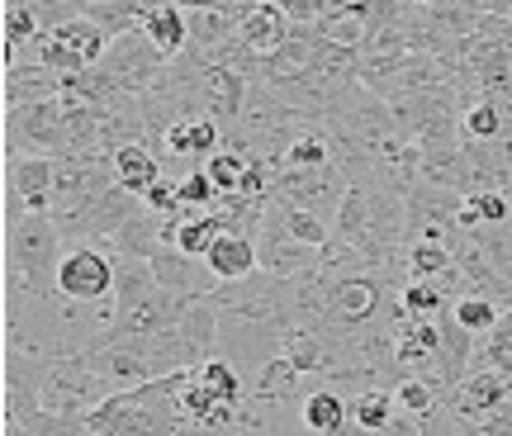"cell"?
I'll return each mask as SVG.
<instances>
[{"label": "cell", "mask_w": 512, "mask_h": 436, "mask_svg": "<svg viewBox=\"0 0 512 436\" xmlns=\"http://www.w3.org/2000/svg\"><path fill=\"white\" fill-rule=\"evenodd\" d=\"M204 261L214 266V275H219V280H247V275L261 271V247H256V233L223 228L219 242L204 252Z\"/></svg>", "instance_id": "7c38bea8"}, {"label": "cell", "mask_w": 512, "mask_h": 436, "mask_svg": "<svg viewBox=\"0 0 512 436\" xmlns=\"http://www.w3.org/2000/svg\"><path fill=\"white\" fill-rule=\"evenodd\" d=\"M508 15H512V10H508Z\"/></svg>", "instance_id": "484cf974"}, {"label": "cell", "mask_w": 512, "mask_h": 436, "mask_svg": "<svg viewBox=\"0 0 512 436\" xmlns=\"http://www.w3.org/2000/svg\"><path fill=\"white\" fill-rule=\"evenodd\" d=\"M479 342H484V346H479L475 361L479 365H494V370H503V375L512 380V304L503 309V318L494 323V332H489V337H479Z\"/></svg>", "instance_id": "603a6c76"}, {"label": "cell", "mask_w": 512, "mask_h": 436, "mask_svg": "<svg viewBox=\"0 0 512 436\" xmlns=\"http://www.w3.org/2000/svg\"><path fill=\"white\" fill-rule=\"evenodd\" d=\"M19 152H38V157L72 152V143H67V114H62V95H53V100H34V105H10V109H5V157H19Z\"/></svg>", "instance_id": "277c9868"}, {"label": "cell", "mask_w": 512, "mask_h": 436, "mask_svg": "<svg viewBox=\"0 0 512 436\" xmlns=\"http://www.w3.org/2000/svg\"><path fill=\"white\" fill-rule=\"evenodd\" d=\"M100 67H105L128 95H147L152 86H157L166 57L157 53V43H152L143 29H128V34L110 38V48H105V57H100Z\"/></svg>", "instance_id": "8992f818"}, {"label": "cell", "mask_w": 512, "mask_h": 436, "mask_svg": "<svg viewBox=\"0 0 512 436\" xmlns=\"http://www.w3.org/2000/svg\"><path fill=\"white\" fill-rule=\"evenodd\" d=\"M62 86H67V76L57 72V67L38 62V57H19V62L5 67V109L53 100V95H62Z\"/></svg>", "instance_id": "30bf717a"}, {"label": "cell", "mask_w": 512, "mask_h": 436, "mask_svg": "<svg viewBox=\"0 0 512 436\" xmlns=\"http://www.w3.org/2000/svg\"><path fill=\"white\" fill-rule=\"evenodd\" d=\"M394 413H399V403H394L389 384H370L361 394H351V427H361V432H384Z\"/></svg>", "instance_id": "ac0fdd59"}, {"label": "cell", "mask_w": 512, "mask_h": 436, "mask_svg": "<svg viewBox=\"0 0 512 436\" xmlns=\"http://www.w3.org/2000/svg\"><path fill=\"white\" fill-rule=\"evenodd\" d=\"M238 19L233 10H190V53H200L204 62H214V57L238 38Z\"/></svg>", "instance_id": "5bb4252c"}, {"label": "cell", "mask_w": 512, "mask_h": 436, "mask_svg": "<svg viewBox=\"0 0 512 436\" xmlns=\"http://www.w3.org/2000/svg\"><path fill=\"white\" fill-rule=\"evenodd\" d=\"M418 5H451V0H418Z\"/></svg>", "instance_id": "cb8c5ba5"}, {"label": "cell", "mask_w": 512, "mask_h": 436, "mask_svg": "<svg viewBox=\"0 0 512 436\" xmlns=\"http://www.w3.org/2000/svg\"><path fill=\"white\" fill-rule=\"evenodd\" d=\"M460 128H465V138H479V143H494L498 133L508 128V114H503V105H498V100H489V95H479V100H470V105L460 109Z\"/></svg>", "instance_id": "ffe728a7"}, {"label": "cell", "mask_w": 512, "mask_h": 436, "mask_svg": "<svg viewBox=\"0 0 512 436\" xmlns=\"http://www.w3.org/2000/svg\"><path fill=\"white\" fill-rule=\"evenodd\" d=\"M503 309H508V304H498L494 294H479V290H460L456 294V318L470 327L475 337H489L494 323L503 318Z\"/></svg>", "instance_id": "44dd1931"}, {"label": "cell", "mask_w": 512, "mask_h": 436, "mask_svg": "<svg viewBox=\"0 0 512 436\" xmlns=\"http://www.w3.org/2000/svg\"><path fill=\"white\" fill-rule=\"evenodd\" d=\"M280 5H285V0H280Z\"/></svg>", "instance_id": "d4e9b609"}, {"label": "cell", "mask_w": 512, "mask_h": 436, "mask_svg": "<svg viewBox=\"0 0 512 436\" xmlns=\"http://www.w3.org/2000/svg\"><path fill=\"white\" fill-rule=\"evenodd\" d=\"M403 261H408V275L441 280L456 266V242H446V237H408L403 242Z\"/></svg>", "instance_id": "e0dca14e"}, {"label": "cell", "mask_w": 512, "mask_h": 436, "mask_svg": "<svg viewBox=\"0 0 512 436\" xmlns=\"http://www.w3.org/2000/svg\"><path fill=\"white\" fill-rule=\"evenodd\" d=\"M114 394V384L91 365L86 351L76 356H43V375H38V403L57 413V418L81 422L95 403H105Z\"/></svg>", "instance_id": "7a4b0ae2"}, {"label": "cell", "mask_w": 512, "mask_h": 436, "mask_svg": "<svg viewBox=\"0 0 512 436\" xmlns=\"http://www.w3.org/2000/svg\"><path fill=\"white\" fill-rule=\"evenodd\" d=\"M110 252L114 247H105V242H67L62 266H57V290L67 294V299H81V304L114 299L119 256H110Z\"/></svg>", "instance_id": "5b68a950"}, {"label": "cell", "mask_w": 512, "mask_h": 436, "mask_svg": "<svg viewBox=\"0 0 512 436\" xmlns=\"http://www.w3.org/2000/svg\"><path fill=\"white\" fill-rule=\"evenodd\" d=\"M114 176H119V185H128L133 195H147V190L166 176V162L157 157L152 143H124L114 152Z\"/></svg>", "instance_id": "9a60e30c"}, {"label": "cell", "mask_w": 512, "mask_h": 436, "mask_svg": "<svg viewBox=\"0 0 512 436\" xmlns=\"http://www.w3.org/2000/svg\"><path fill=\"white\" fill-rule=\"evenodd\" d=\"M152 261V271H157V280H162L171 294H185V299H204V294H214L223 285L219 275H214V266L204 261V256L195 252H181L176 242H162L157 252L147 256Z\"/></svg>", "instance_id": "ba28073f"}, {"label": "cell", "mask_w": 512, "mask_h": 436, "mask_svg": "<svg viewBox=\"0 0 512 436\" xmlns=\"http://www.w3.org/2000/svg\"><path fill=\"white\" fill-rule=\"evenodd\" d=\"M62 252H67V237L57 228L53 209L5 218V285L29 294H57Z\"/></svg>", "instance_id": "6da1fadb"}, {"label": "cell", "mask_w": 512, "mask_h": 436, "mask_svg": "<svg viewBox=\"0 0 512 436\" xmlns=\"http://www.w3.org/2000/svg\"><path fill=\"white\" fill-rule=\"evenodd\" d=\"M143 34L157 43V53L171 62L190 48V10L176 0H152L143 10Z\"/></svg>", "instance_id": "8fae6325"}, {"label": "cell", "mask_w": 512, "mask_h": 436, "mask_svg": "<svg viewBox=\"0 0 512 436\" xmlns=\"http://www.w3.org/2000/svg\"><path fill=\"white\" fill-rule=\"evenodd\" d=\"M351 427V399L337 384H318L304 399V432L313 436H337Z\"/></svg>", "instance_id": "4fadbf2b"}, {"label": "cell", "mask_w": 512, "mask_h": 436, "mask_svg": "<svg viewBox=\"0 0 512 436\" xmlns=\"http://www.w3.org/2000/svg\"><path fill=\"white\" fill-rule=\"evenodd\" d=\"M0 24H5V43H15L19 53L43 34V19H38V10L29 0H5V19Z\"/></svg>", "instance_id": "7402d4cb"}, {"label": "cell", "mask_w": 512, "mask_h": 436, "mask_svg": "<svg viewBox=\"0 0 512 436\" xmlns=\"http://www.w3.org/2000/svg\"><path fill=\"white\" fill-rule=\"evenodd\" d=\"M29 209H53V157L19 152L5 157V218H19Z\"/></svg>", "instance_id": "52a82bcc"}, {"label": "cell", "mask_w": 512, "mask_h": 436, "mask_svg": "<svg viewBox=\"0 0 512 436\" xmlns=\"http://www.w3.org/2000/svg\"><path fill=\"white\" fill-rule=\"evenodd\" d=\"M162 223H166V218L143 200L138 209H133V218H128L124 228L110 237V247H114V252H124V256H152L166 242V237H162Z\"/></svg>", "instance_id": "2e32d148"}, {"label": "cell", "mask_w": 512, "mask_h": 436, "mask_svg": "<svg viewBox=\"0 0 512 436\" xmlns=\"http://www.w3.org/2000/svg\"><path fill=\"white\" fill-rule=\"evenodd\" d=\"M105 48H110V34L95 24L91 15H72L62 19V24H53V29H43V34L29 43V53L38 57V62H48V67H57L62 76L72 72H86V67H95L100 57H105Z\"/></svg>", "instance_id": "3957f363"}, {"label": "cell", "mask_w": 512, "mask_h": 436, "mask_svg": "<svg viewBox=\"0 0 512 436\" xmlns=\"http://www.w3.org/2000/svg\"><path fill=\"white\" fill-rule=\"evenodd\" d=\"M294 29H299V24L290 19V10H285L280 0H256L252 10L238 19V38L261 57V62H266L275 48H285L294 38Z\"/></svg>", "instance_id": "9c48e42d"}, {"label": "cell", "mask_w": 512, "mask_h": 436, "mask_svg": "<svg viewBox=\"0 0 512 436\" xmlns=\"http://www.w3.org/2000/svg\"><path fill=\"white\" fill-rule=\"evenodd\" d=\"M313 29L323 38H332V43H342V48H361L370 38V15L366 5H342V10H328Z\"/></svg>", "instance_id": "d6986e66"}]
</instances>
